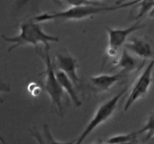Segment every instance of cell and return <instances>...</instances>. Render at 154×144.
I'll return each instance as SVG.
<instances>
[{"label": "cell", "instance_id": "1", "mask_svg": "<svg viewBox=\"0 0 154 144\" xmlns=\"http://www.w3.org/2000/svg\"><path fill=\"white\" fill-rule=\"evenodd\" d=\"M140 0H134L130 2L119 4L115 6H101L100 5H80L71 6L70 8L62 11L51 13H44L38 14L32 18L36 23L48 21L52 20H81L94 14L110 12L137 5Z\"/></svg>", "mask_w": 154, "mask_h": 144}, {"label": "cell", "instance_id": "2", "mask_svg": "<svg viewBox=\"0 0 154 144\" xmlns=\"http://www.w3.org/2000/svg\"><path fill=\"white\" fill-rule=\"evenodd\" d=\"M2 38L4 41L12 44L8 48V52L15 49L20 46L26 44H31L38 48L37 46L39 44H43L45 48H50V42H57L59 38L57 36L47 34L42 30L36 22L27 21L20 25V32L18 35L15 36H7L2 35Z\"/></svg>", "mask_w": 154, "mask_h": 144}, {"label": "cell", "instance_id": "3", "mask_svg": "<svg viewBox=\"0 0 154 144\" xmlns=\"http://www.w3.org/2000/svg\"><path fill=\"white\" fill-rule=\"evenodd\" d=\"M42 56L45 64V70L42 75H45V81L43 83V87L46 93L49 96L51 103L54 104L60 116L63 115V90L59 84V81L56 77L55 71L53 66L51 57L50 56L49 48H45L44 54L38 53Z\"/></svg>", "mask_w": 154, "mask_h": 144}, {"label": "cell", "instance_id": "4", "mask_svg": "<svg viewBox=\"0 0 154 144\" xmlns=\"http://www.w3.org/2000/svg\"><path fill=\"white\" fill-rule=\"evenodd\" d=\"M127 89H128L127 87H124L119 93H116L114 97H111L110 99L106 100L105 103H103V104H101L97 108V109L96 110L95 113H94V116L92 117L91 121L88 122V124H87L83 131L81 133L79 138L75 140V143H82L85 140V138L93 130H95L99 125H100L103 122H105L113 114V112L116 109V107H117V105L119 103V100L125 94V91H127Z\"/></svg>", "mask_w": 154, "mask_h": 144}, {"label": "cell", "instance_id": "5", "mask_svg": "<svg viewBox=\"0 0 154 144\" xmlns=\"http://www.w3.org/2000/svg\"><path fill=\"white\" fill-rule=\"evenodd\" d=\"M154 69V59H152L144 70L139 75L133 85L129 96L124 106V110L127 111L137 100L143 97L147 93L152 82V72Z\"/></svg>", "mask_w": 154, "mask_h": 144}, {"label": "cell", "instance_id": "6", "mask_svg": "<svg viewBox=\"0 0 154 144\" xmlns=\"http://www.w3.org/2000/svg\"><path fill=\"white\" fill-rule=\"evenodd\" d=\"M140 21H137L131 26L123 29H114L106 26V29L108 33V45L106 48V57H115L117 55L119 48L125 43L127 38L132 32L144 27Z\"/></svg>", "mask_w": 154, "mask_h": 144}, {"label": "cell", "instance_id": "7", "mask_svg": "<svg viewBox=\"0 0 154 144\" xmlns=\"http://www.w3.org/2000/svg\"><path fill=\"white\" fill-rule=\"evenodd\" d=\"M129 52L142 59H154V45L146 38H132L124 44Z\"/></svg>", "mask_w": 154, "mask_h": 144}, {"label": "cell", "instance_id": "8", "mask_svg": "<svg viewBox=\"0 0 154 144\" xmlns=\"http://www.w3.org/2000/svg\"><path fill=\"white\" fill-rule=\"evenodd\" d=\"M56 63L58 69L64 72L73 82L75 87L81 81L78 75V62L72 55L66 53L56 54Z\"/></svg>", "mask_w": 154, "mask_h": 144}, {"label": "cell", "instance_id": "9", "mask_svg": "<svg viewBox=\"0 0 154 144\" xmlns=\"http://www.w3.org/2000/svg\"><path fill=\"white\" fill-rule=\"evenodd\" d=\"M126 76L127 75L121 72L116 74H100L90 77V82L96 90L108 91L114 84Z\"/></svg>", "mask_w": 154, "mask_h": 144}, {"label": "cell", "instance_id": "10", "mask_svg": "<svg viewBox=\"0 0 154 144\" xmlns=\"http://www.w3.org/2000/svg\"><path fill=\"white\" fill-rule=\"evenodd\" d=\"M140 66V62L134 54L124 47L119 58L114 63L113 69H119L121 72L128 75L131 72L137 69Z\"/></svg>", "mask_w": 154, "mask_h": 144}, {"label": "cell", "instance_id": "11", "mask_svg": "<svg viewBox=\"0 0 154 144\" xmlns=\"http://www.w3.org/2000/svg\"><path fill=\"white\" fill-rule=\"evenodd\" d=\"M56 77H57V80L59 81V84L61 86L62 89L63 91L66 92L70 97L72 103H74L76 107H79L82 105V102L79 100L78 95H77L76 92H75V87L73 82L71 81L70 78L66 75L63 72H62L60 69H57L55 71Z\"/></svg>", "mask_w": 154, "mask_h": 144}, {"label": "cell", "instance_id": "12", "mask_svg": "<svg viewBox=\"0 0 154 144\" xmlns=\"http://www.w3.org/2000/svg\"><path fill=\"white\" fill-rule=\"evenodd\" d=\"M137 132H132L129 133H123V134H118L112 136L107 139L106 143L109 144H122L128 143V142H134L137 139Z\"/></svg>", "mask_w": 154, "mask_h": 144}, {"label": "cell", "instance_id": "13", "mask_svg": "<svg viewBox=\"0 0 154 144\" xmlns=\"http://www.w3.org/2000/svg\"><path fill=\"white\" fill-rule=\"evenodd\" d=\"M137 135L145 133L146 134L145 140H149L152 139V136H154V113L149 115L144 125L138 131H137Z\"/></svg>", "mask_w": 154, "mask_h": 144}, {"label": "cell", "instance_id": "14", "mask_svg": "<svg viewBox=\"0 0 154 144\" xmlns=\"http://www.w3.org/2000/svg\"><path fill=\"white\" fill-rule=\"evenodd\" d=\"M70 6H80V5H100L97 0H63Z\"/></svg>", "mask_w": 154, "mask_h": 144}, {"label": "cell", "instance_id": "15", "mask_svg": "<svg viewBox=\"0 0 154 144\" xmlns=\"http://www.w3.org/2000/svg\"><path fill=\"white\" fill-rule=\"evenodd\" d=\"M10 91V86L9 84H7L6 82L0 79V103H3V100L2 98L1 93L3 92H9Z\"/></svg>", "mask_w": 154, "mask_h": 144}, {"label": "cell", "instance_id": "16", "mask_svg": "<svg viewBox=\"0 0 154 144\" xmlns=\"http://www.w3.org/2000/svg\"><path fill=\"white\" fill-rule=\"evenodd\" d=\"M127 0H118L117 2H116V4H122V3H124V2H126Z\"/></svg>", "mask_w": 154, "mask_h": 144}, {"label": "cell", "instance_id": "17", "mask_svg": "<svg viewBox=\"0 0 154 144\" xmlns=\"http://www.w3.org/2000/svg\"><path fill=\"white\" fill-rule=\"evenodd\" d=\"M152 139V142H154V136H152V139Z\"/></svg>", "mask_w": 154, "mask_h": 144}, {"label": "cell", "instance_id": "18", "mask_svg": "<svg viewBox=\"0 0 154 144\" xmlns=\"http://www.w3.org/2000/svg\"><path fill=\"white\" fill-rule=\"evenodd\" d=\"M153 15H154V12H153V13H152V16H153Z\"/></svg>", "mask_w": 154, "mask_h": 144}]
</instances>
